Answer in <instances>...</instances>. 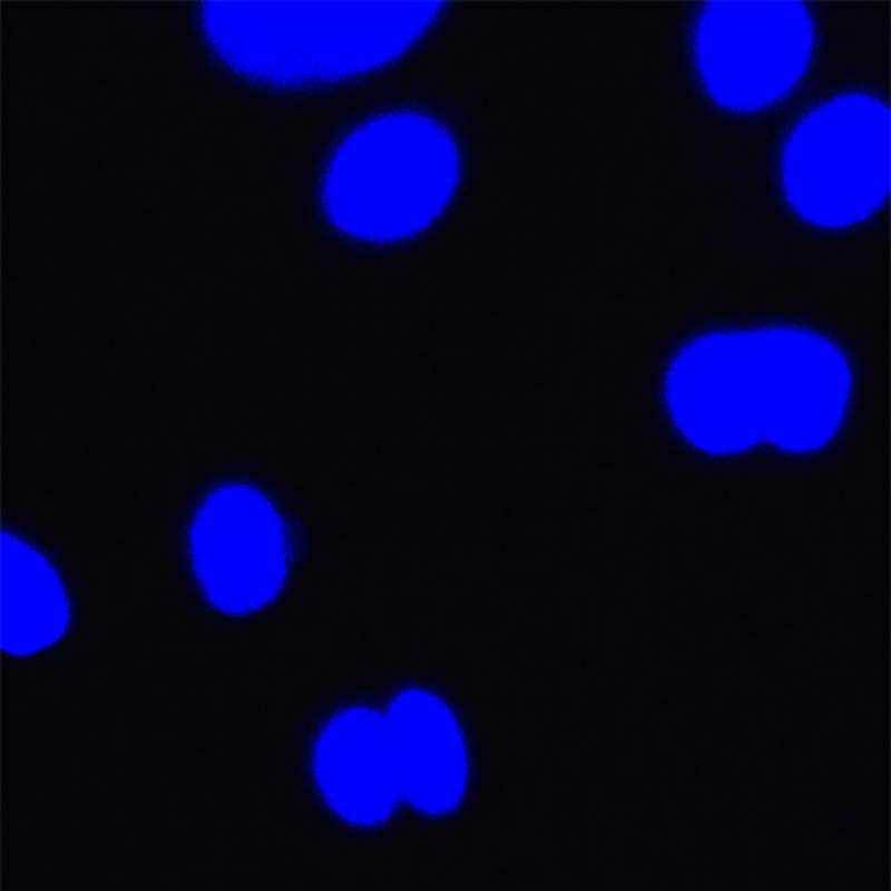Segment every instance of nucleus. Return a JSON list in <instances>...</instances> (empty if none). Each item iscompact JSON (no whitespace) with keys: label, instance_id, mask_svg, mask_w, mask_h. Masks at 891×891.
Instances as JSON below:
<instances>
[{"label":"nucleus","instance_id":"2","mask_svg":"<svg viewBox=\"0 0 891 891\" xmlns=\"http://www.w3.org/2000/svg\"><path fill=\"white\" fill-rule=\"evenodd\" d=\"M3 621L12 644L36 648L62 629L66 596L61 577L41 550L10 540L3 555Z\"/></svg>","mask_w":891,"mask_h":891},{"label":"nucleus","instance_id":"1","mask_svg":"<svg viewBox=\"0 0 891 891\" xmlns=\"http://www.w3.org/2000/svg\"><path fill=\"white\" fill-rule=\"evenodd\" d=\"M291 520L285 505L248 483L207 495L187 529L188 568L200 595L236 615L275 604L296 552Z\"/></svg>","mask_w":891,"mask_h":891}]
</instances>
